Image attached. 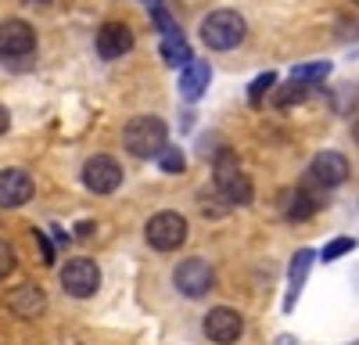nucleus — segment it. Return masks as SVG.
Listing matches in <instances>:
<instances>
[{
  "label": "nucleus",
  "mask_w": 359,
  "mask_h": 345,
  "mask_svg": "<svg viewBox=\"0 0 359 345\" xmlns=\"http://www.w3.org/2000/svg\"><path fill=\"white\" fill-rule=\"evenodd\" d=\"M126 151L137 155V158H155L162 148H165V140H169V130L165 123L158 119V115H137V119L126 123Z\"/></svg>",
  "instance_id": "obj_1"
},
{
  "label": "nucleus",
  "mask_w": 359,
  "mask_h": 345,
  "mask_svg": "<svg viewBox=\"0 0 359 345\" xmlns=\"http://www.w3.org/2000/svg\"><path fill=\"white\" fill-rule=\"evenodd\" d=\"M245 33H248V25H245V18L237 15V11H212L205 22H201V40H205V47H212V50H230V47H237L245 40Z\"/></svg>",
  "instance_id": "obj_2"
},
{
  "label": "nucleus",
  "mask_w": 359,
  "mask_h": 345,
  "mask_svg": "<svg viewBox=\"0 0 359 345\" xmlns=\"http://www.w3.org/2000/svg\"><path fill=\"white\" fill-rule=\"evenodd\" d=\"M36 50V29L22 22V18H11L0 25V58L4 62H29Z\"/></svg>",
  "instance_id": "obj_3"
},
{
  "label": "nucleus",
  "mask_w": 359,
  "mask_h": 345,
  "mask_svg": "<svg viewBox=\"0 0 359 345\" xmlns=\"http://www.w3.org/2000/svg\"><path fill=\"white\" fill-rule=\"evenodd\" d=\"M172 284H176V292L180 295H187V299H201L212 292V284H216V270L205 263V259H184L176 270H172Z\"/></svg>",
  "instance_id": "obj_4"
},
{
  "label": "nucleus",
  "mask_w": 359,
  "mask_h": 345,
  "mask_svg": "<svg viewBox=\"0 0 359 345\" xmlns=\"http://www.w3.org/2000/svg\"><path fill=\"white\" fill-rule=\"evenodd\" d=\"M144 234H147V245H151V248L172 252V248H180L187 241V219L180 212H158V216L147 219Z\"/></svg>",
  "instance_id": "obj_5"
},
{
  "label": "nucleus",
  "mask_w": 359,
  "mask_h": 345,
  "mask_svg": "<svg viewBox=\"0 0 359 345\" xmlns=\"http://www.w3.org/2000/svg\"><path fill=\"white\" fill-rule=\"evenodd\" d=\"M62 288L72 299H90L101 288V266L94 259H69L62 270Z\"/></svg>",
  "instance_id": "obj_6"
},
{
  "label": "nucleus",
  "mask_w": 359,
  "mask_h": 345,
  "mask_svg": "<svg viewBox=\"0 0 359 345\" xmlns=\"http://www.w3.org/2000/svg\"><path fill=\"white\" fill-rule=\"evenodd\" d=\"M216 187L230 205H248L252 201V184H248L245 172L233 165L230 155H219V162H216Z\"/></svg>",
  "instance_id": "obj_7"
},
{
  "label": "nucleus",
  "mask_w": 359,
  "mask_h": 345,
  "mask_svg": "<svg viewBox=\"0 0 359 345\" xmlns=\"http://www.w3.org/2000/svg\"><path fill=\"white\" fill-rule=\"evenodd\" d=\"M83 184L94 194H111L118 184H123V165H118L111 155H94L83 165Z\"/></svg>",
  "instance_id": "obj_8"
},
{
  "label": "nucleus",
  "mask_w": 359,
  "mask_h": 345,
  "mask_svg": "<svg viewBox=\"0 0 359 345\" xmlns=\"http://www.w3.org/2000/svg\"><path fill=\"white\" fill-rule=\"evenodd\" d=\"M205 334L212 338L216 345H230V341H237V338L245 334L241 313H237V309H226V306L212 309V313L205 316Z\"/></svg>",
  "instance_id": "obj_9"
},
{
  "label": "nucleus",
  "mask_w": 359,
  "mask_h": 345,
  "mask_svg": "<svg viewBox=\"0 0 359 345\" xmlns=\"http://www.w3.org/2000/svg\"><path fill=\"white\" fill-rule=\"evenodd\" d=\"M94 43H97V54L111 62V58L130 54V47H133V29H130L126 22H104V25L97 29Z\"/></svg>",
  "instance_id": "obj_10"
},
{
  "label": "nucleus",
  "mask_w": 359,
  "mask_h": 345,
  "mask_svg": "<svg viewBox=\"0 0 359 345\" xmlns=\"http://www.w3.org/2000/svg\"><path fill=\"white\" fill-rule=\"evenodd\" d=\"M309 177L320 187H338V184L348 180V158L341 151H320L309 165Z\"/></svg>",
  "instance_id": "obj_11"
},
{
  "label": "nucleus",
  "mask_w": 359,
  "mask_h": 345,
  "mask_svg": "<svg viewBox=\"0 0 359 345\" xmlns=\"http://www.w3.org/2000/svg\"><path fill=\"white\" fill-rule=\"evenodd\" d=\"M33 198V180L22 169H4L0 172V209H18Z\"/></svg>",
  "instance_id": "obj_12"
},
{
  "label": "nucleus",
  "mask_w": 359,
  "mask_h": 345,
  "mask_svg": "<svg viewBox=\"0 0 359 345\" xmlns=\"http://www.w3.org/2000/svg\"><path fill=\"white\" fill-rule=\"evenodd\" d=\"M208 79H212V69H208V62H194V58H191V62L184 65V72H180V94L191 97V101H198V97L205 94Z\"/></svg>",
  "instance_id": "obj_13"
},
{
  "label": "nucleus",
  "mask_w": 359,
  "mask_h": 345,
  "mask_svg": "<svg viewBox=\"0 0 359 345\" xmlns=\"http://www.w3.org/2000/svg\"><path fill=\"white\" fill-rule=\"evenodd\" d=\"M8 306H11L18 316H40L43 306H47V299H43V292H40L36 284H22V288H15V292H11Z\"/></svg>",
  "instance_id": "obj_14"
},
{
  "label": "nucleus",
  "mask_w": 359,
  "mask_h": 345,
  "mask_svg": "<svg viewBox=\"0 0 359 345\" xmlns=\"http://www.w3.org/2000/svg\"><path fill=\"white\" fill-rule=\"evenodd\" d=\"M162 62L180 69V65H187L191 62V43L184 40V33H176V36H162Z\"/></svg>",
  "instance_id": "obj_15"
},
{
  "label": "nucleus",
  "mask_w": 359,
  "mask_h": 345,
  "mask_svg": "<svg viewBox=\"0 0 359 345\" xmlns=\"http://www.w3.org/2000/svg\"><path fill=\"white\" fill-rule=\"evenodd\" d=\"M284 216L287 219H309L313 216V209H316V201L306 194V191H284Z\"/></svg>",
  "instance_id": "obj_16"
},
{
  "label": "nucleus",
  "mask_w": 359,
  "mask_h": 345,
  "mask_svg": "<svg viewBox=\"0 0 359 345\" xmlns=\"http://www.w3.org/2000/svg\"><path fill=\"white\" fill-rule=\"evenodd\" d=\"M309 263H313V252H298V255H294V263H291V299H287V306L298 299V288H302V280H306Z\"/></svg>",
  "instance_id": "obj_17"
},
{
  "label": "nucleus",
  "mask_w": 359,
  "mask_h": 345,
  "mask_svg": "<svg viewBox=\"0 0 359 345\" xmlns=\"http://www.w3.org/2000/svg\"><path fill=\"white\" fill-rule=\"evenodd\" d=\"M327 72H331V65H327V62H309V65H298V69L291 72V79L302 83V86H309V83L327 79Z\"/></svg>",
  "instance_id": "obj_18"
},
{
  "label": "nucleus",
  "mask_w": 359,
  "mask_h": 345,
  "mask_svg": "<svg viewBox=\"0 0 359 345\" xmlns=\"http://www.w3.org/2000/svg\"><path fill=\"white\" fill-rule=\"evenodd\" d=\"M155 158H158V165L165 172H184V165H187V158H184V151H180V148H162Z\"/></svg>",
  "instance_id": "obj_19"
},
{
  "label": "nucleus",
  "mask_w": 359,
  "mask_h": 345,
  "mask_svg": "<svg viewBox=\"0 0 359 345\" xmlns=\"http://www.w3.org/2000/svg\"><path fill=\"white\" fill-rule=\"evenodd\" d=\"M273 83H277V76H273V72H262V76L248 86V101H252V104H262V97H266L269 90H273Z\"/></svg>",
  "instance_id": "obj_20"
},
{
  "label": "nucleus",
  "mask_w": 359,
  "mask_h": 345,
  "mask_svg": "<svg viewBox=\"0 0 359 345\" xmlns=\"http://www.w3.org/2000/svg\"><path fill=\"white\" fill-rule=\"evenodd\" d=\"M352 248H355L352 238H338V241H331V245L323 248V263H331V259H338L341 252H352Z\"/></svg>",
  "instance_id": "obj_21"
},
{
  "label": "nucleus",
  "mask_w": 359,
  "mask_h": 345,
  "mask_svg": "<svg viewBox=\"0 0 359 345\" xmlns=\"http://www.w3.org/2000/svg\"><path fill=\"white\" fill-rule=\"evenodd\" d=\"M15 270V248L8 241H0V277H8Z\"/></svg>",
  "instance_id": "obj_22"
},
{
  "label": "nucleus",
  "mask_w": 359,
  "mask_h": 345,
  "mask_svg": "<svg viewBox=\"0 0 359 345\" xmlns=\"http://www.w3.org/2000/svg\"><path fill=\"white\" fill-rule=\"evenodd\" d=\"M302 97H306V86L291 79V86H287V90H280L277 101H280V104H291V101H302Z\"/></svg>",
  "instance_id": "obj_23"
},
{
  "label": "nucleus",
  "mask_w": 359,
  "mask_h": 345,
  "mask_svg": "<svg viewBox=\"0 0 359 345\" xmlns=\"http://www.w3.org/2000/svg\"><path fill=\"white\" fill-rule=\"evenodd\" d=\"M8 126H11V115H8V108H4V104H0V137L8 133Z\"/></svg>",
  "instance_id": "obj_24"
},
{
  "label": "nucleus",
  "mask_w": 359,
  "mask_h": 345,
  "mask_svg": "<svg viewBox=\"0 0 359 345\" xmlns=\"http://www.w3.org/2000/svg\"><path fill=\"white\" fill-rule=\"evenodd\" d=\"M277 345H298V341H294V338H287V334H284V338H277Z\"/></svg>",
  "instance_id": "obj_25"
},
{
  "label": "nucleus",
  "mask_w": 359,
  "mask_h": 345,
  "mask_svg": "<svg viewBox=\"0 0 359 345\" xmlns=\"http://www.w3.org/2000/svg\"><path fill=\"white\" fill-rule=\"evenodd\" d=\"M144 4H151V8H155V4H162V0H144Z\"/></svg>",
  "instance_id": "obj_26"
},
{
  "label": "nucleus",
  "mask_w": 359,
  "mask_h": 345,
  "mask_svg": "<svg viewBox=\"0 0 359 345\" xmlns=\"http://www.w3.org/2000/svg\"><path fill=\"white\" fill-rule=\"evenodd\" d=\"M36 4H43V0H36Z\"/></svg>",
  "instance_id": "obj_27"
}]
</instances>
